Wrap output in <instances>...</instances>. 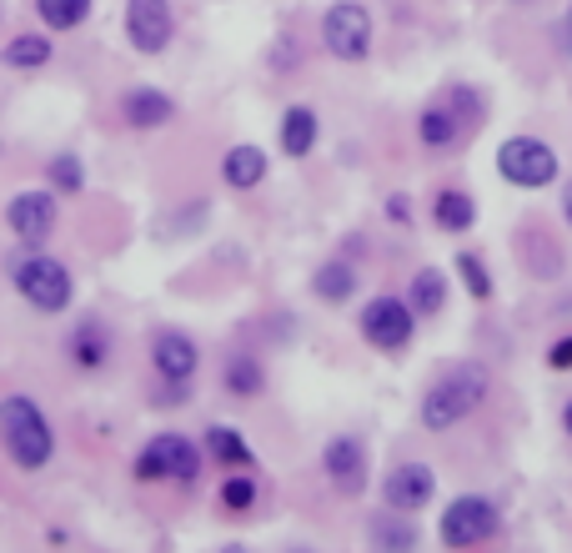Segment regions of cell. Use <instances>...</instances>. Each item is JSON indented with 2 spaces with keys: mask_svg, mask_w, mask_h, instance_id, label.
<instances>
[{
  "mask_svg": "<svg viewBox=\"0 0 572 553\" xmlns=\"http://www.w3.org/2000/svg\"><path fill=\"white\" fill-rule=\"evenodd\" d=\"M71 357H76V368L96 372L105 362V332L96 328V322H80V328L71 332Z\"/></svg>",
  "mask_w": 572,
  "mask_h": 553,
  "instance_id": "603a6c76",
  "label": "cell"
},
{
  "mask_svg": "<svg viewBox=\"0 0 572 553\" xmlns=\"http://www.w3.org/2000/svg\"><path fill=\"white\" fill-rule=\"evenodd\" d=\"M497 172H502V182L537 192V186L558 182V151L537 136H512V142L497 146Z\"/></svg>",
  "mask_w": 572,
  "mask_h": 553,
  "instance_id": "277c9868",
  "label": "cell"
},
{
  "mask_svg": "<svg viewBox=\"0 0 572 553\" xmlns=\"http://www.w3.org/2000/svg\"><path fill=\"white\" fill-rule=\"evenodd\" d=\"M322 468H326V483L337 488L341 499H357L366 488V443L351 433L332 438L322 448Z\"/></svg>",
  "mask_w": 572,
  "mask_h": 553,
  "instance_id": "30bf717a",
  "label": "cell"
},
{
  "mask_svg": "<svg viewBox=\"0 0 572 553\" xmlns=\"http://www.w3.org/2000/svg\"><path fill=\"white\" fill-rule=\"evenodd\" d=\"M382 499H387L391 514H416V508H427L432 499H437V478H432L427 463H397L387 474V483H382Z\"/></svg>",
  "mask_w": 572,
  "mask_h": 553,
  "instance_id": "9c48e42d",
  "label": "cell"
},
{
  "mask_svg": "<svg viewBox=\"0 0 572 553\" xmlns=\"http://www.w3.org/2000/svg\"><path fill=\"white\" fill-rule=\"evenodd\" d=\"M457 276L468 282V297H477V303H487V297H493V272L482 267L477 251H457Z\"/></svg>",
  "mask_w": 572,
  "mask_h": 553,
  "instance_id": "4316f807",
  "label": "cell"
},
{
  "mask_svg": "<svg viewBox=\"0 0 572 553\" xmlns=\"http://www.w3.org/2000/svg\"><path fill=\"white\" fill-rule=\"evenodd\" d=\"M0 61H5L11 71H40L46 61H51V40L46 36H15V40H5Z\"/></svg>",
  "mask_w": 572,
  "mask_h": 553,
  "instance_id": "7402d4cb",
  "label": "cell"
},
{
  "mask_svg": "<svg viewBox=\"0 0 572 553\" xmlns=\"http://www.w3.org/2000/svg\"><path fill=\"white\" fill-rule=\"evenodd\" d=\"M222 553H247V549H241V543H226V549Z\"/></svg>",
  "mask_w": 572,
  "mask_h": 553,
  "instance_id": "e575fe53",
  "label": "cell"
},
{
  "mask_svg": "<svg viewBox=\"0 0 572 553\" xmlns=\"http://www.w3.org/2000/svg\"><path fill=\"white\" fill-rule=\"evenodd\" d=\"M201 448H196L191 438H182V433H161V438H151L141 448V458H136V478H176V483H196L201 478Z\"/></svg>",
  "mask_w": 572,
  "mask_h": 553,
  "instance_id": "5b68a950",
  "label": "cell"
},
{
  "mask_svg": "<svg viewBox=\"0 0 572 553\" xmlns=\"http://www.w3.org/2000/svg\"><path fill=\"white\" fill-rule=\"evenodd\" d=\"M5 272H11L15 292L26 297L36 312L55 317L71 307V297H76V282H71V272H65L61 262H55L51 251H40V247H15L11 257H5Z\"/></svg>",
  "mask_w": 572,
  "mask_h": 553,
  "instance_id": "3957f363",
  "label": "cell"
},
{
  "mask_svg": "<svg viewBox=\"0 0 572 553\" xmlns=\"http://www.w3.org/2000/svg\"><path fill=\"white\" fill-rule=\"evenodd\" d=\"M46 176H51L55 192H80L86 186V167H80L76 151H61V157L46 161Z\"/></svg>",
  "mask_w": 572,
  "mask_h": 553,
  "instance_id": "83f0119b",
  "label": "cell"
},
{
  "mask_svg": "<svg viewBox=\"0 0 572 553\" xmlns=\"http://www.w3.org/2000/svg\"><path fill=\"white\" fill-rule=\"evenodd\" d=\"M562 217H568V226H572V182H568V192H562Z\"/></svg>",
  "mask_w": 572,
  "mask_h": 553,
  "instance_id": "d6a6232c",
  "label": "cell"
},
{
  "mask_svg": "<svg viewBox=\"0 0 572 553\" xmlns=\"http://www.w3.org/2000/svg\"><path fill=\"white\" fill-rule=\"evenodd\" d=\"M266 388V372H261L257 357H232L226 362V393L232 397H257Z\"/></svg>",
  "mask_w": 572,
  "mask_h": 553,
  "instance_id": "cb8c5ba5",
  "label": "cell"
},
{
  "mask_svg": "<svg viewBox=\"0 0 572 553\" xmlns=\"http://www.w3.org/2000/svg\"><path fill=\"white\" fill-rule=\"evenodd\" d=\"M457 132H462V116H457L452 106H427L422 111V121H416V136H422V146L427 151H447V146L457 142Z\"/></svg>",
  "mask_w": 572,
  "mask_h": 553,
  "instance_id": "ffe728a7",
  "label": "cell"
},
{
  "mask_svg": "<svg viewBox=\"0 0 572 553\" xmlns=\"http://www.w3.org/2000/svg\"><path fill=\"white\" fill-rule=\"evenodd\" d=\"M251 503H257V483H251V478H232V483H222V508L226 514H247Z\"/></svg>",
  "mask_w": 572,
  "mask_h": 553,
  "instance_id": "f1b7e54d",
  "label": "cell"
},
{
  "mask_svg": "<svg viewBox=\"0 0 572 553\" xmlns=\"http://www.w3.org/2000/svg\"><path fill=\"white\" fill-rule=\"evenodd\" d=\"M171 5L166 0H126V40L136 46L141 56H157L171 46Z\"/></svg>",
  "mask_w": 572,
  "mask_h": 553,
  "instance_id": "8fae6325",
  "label": "cell"
},
{
  "mask_svg": "<svg viewBox=\"0 0 572 553\" xmlns=\"http://www.w3.org/2000/svg\"><path fill=\"white\" fill-rule=\"evenodd\" d=\"M487 393H493L487 368H482V362H457L452 372H443V378L422 393V413H416V418H422L427 433H447L457 422H468L472 413L487 403Z\"/></svg>",
  "mask_w": 572,
  "mask_h": 553,
  "instance_id": "6da1fadb",
  "label": "cell"
},
{
  "mask_svg": "<svg viewBox=\"0 0 572 553\" xmlns=\"http://www.w3.org/2000/svg\"><path fill=\"white\" fill-rule=\"evenodd\" d=\"M36 11L51 30H76L91 15V0H36Z\"/></svg>",
  "mask_w": 572,
  "mask_h": 553,
  "instance_id": "d4e9b609",
  "label": "cell"
},
{
  "mask_svg": "<svg viewBox=\"0 0 572 553\" xmlns=\"http://www.w3.org/2000/svg\"><path fill=\"white\" fill-rule=\"evenodd\" d=\"M121 116H126V126H136V132H157V126H166V121L176 116V106H171V96L157 91V86H136V91L121 96Z\"/></svg>",
  "mask_w": 572,
  "mask_h": 553,
  "instance_id": "5bb4252c",
  "label": "cell"
},
{
  "mask_svg": "<svg viewBox=\"0 0 572 553\" xmlns=\"http://www.w3.org/2000/svg\"><path fill=\"white\" fill-rule=\"evenodd\" d=\"M547 368H572V337H558V343L547 347Z\"/></svg>",
  "mask_w": 572,
  "mask_h": 553,
  "instance_id": "f546056e",
  "label": "cell"
},
{
  "mask_svg": "<svg viewBox=\"0 0 572 553\" xmlns=\"http://www.w3.org/2000/svg\"><path fill=\"white\" fill-rule=\"evenodd\" d=\"M151 368H157V378L166 382H191L196 368H201V353H196V343L186 337V332L166 328L151 337Z\"/></svg>",
  "mask_w": 572,
  "mask_h": 553,
  "instance_id": "4fadbf2b",
  "label": "cell"
},
{
  "mask_svg": "<svg viewBox=\"0 0 572 553\" xmlns=\"http://www.w3.org/2000/svg\"><path fill=\"white\" fill-rule=\"evenodd\" d=\"M222 176H226V186H236V192H251V186H261V182H266V151H261V146H251V142L232 146V151L222 157Z\"/></svg>",
  "mask_w": 572,
  "mask_h": 553,
  "instance_id": "9a60e30c",
  "label": "cell"
},
{
  "mask_svg": "<svg viewBox=\"0 0 572 553\" xmlns=\"http://www.w3.org/2000/svg\"><path fill=\"white\" fill-rule=\"evenodd\" d=\"M201 453H207L211 463H222V468H251V463H257L251 443L236 433V428H207V443H201Z\"/></svg>",
  "mask_w": 572,
  "mask_h": 553,
  "instance_id": "ac0fdd59",
  "label": "cell"
},
{
  "mask_svg": "<svg viewBox=\"0 0 572 553\" xmlns=\"http://www.w3.org/2000/svg\"><path fill=\"white\" fill-rule=\"evenodd\" d=\"M0 443H5V453H11L21 474H40L55 458V428L36 397L11 393L0 403Z\"/></svg>",
  "mask_w": 572,
  "mask_h": 553,
  "instance_id": "7a4b0ae2",
  "label": "cell"
},
{
  "mask_svg": "<svg viewBox=\"0 0 572 553\" xmlns=\"http://www.w3.org/2000/svg\"><path fill=\"white\" fill-rule=\"evenodd\" d=\"M407 307H412L416 317H437L447 307V272H437V267H422V272L412 276V287H407Z\"/></svg>",
  "mask_w": 572,
  "mask_h": 553,
  "instance_id": "d6986e66",
  "label": "cell"
},
{
  "mask_svg": "<svg viewBox=\"0 0 572 553\" xmlns=\"http://www.w3.org/2000/svg\"><path fill=\"white\" fill-rule=\"evenodd\" d=\"M437 533H443L447 549H477L497 533V503L482 499V493H462V499L447 503Z\"/></svg>",
  "mask_w": 572,
  "mask_h": 553,
  "instance_id": "8992f818",
  "label": "cell"
},
{
  "mask_svg": "<svg viewBox=\"0 0 572 553\" xmlns=\"http://www.w3.org/2000/svg\"><path fill=\"white\" fill-rule=\"evenodd\" d=\"M387 217H391V222H412V201H407L402 192H397V197H387Z\"/></svg>",
  "mask_w": 572,
  "mask_h": 553,
  "instance_id": "4dcf8cb0",
  "label": "cell"
},
{
  "mask_svg": "<svg viewBox=\"0 0 572 553\" xmlns=\"http://www.w3.org/2000/svg\"><path fill=\"white\" fill-rule=\"evenodd\" d=\"M362 337L377 347V353H402L416 337V312L402 297H372L362 312Z\"/></svg>",
  "mask_w": 572,
  "mask_h": 553,
  "instance_id": "ba28073f",
  "label": "cell"
},
{
  "mask_svg": "<svg viewBox=\"0 0 572 553\" xmlns=\"http://www.w3.org/2000/svg\"><path fill=\"white\" fill-rule=\"evenodd\" d=\"M316 136H322V126H316L312 106H286V116H282V151L286 157H307V151L316 146Z\"/></svg>",
  "mask_w": 572,
  "mask_h": 553,
  "instance_id": "e0dca14e",
  "label": "cell"
},
{
  "mask_svg": "<svg viewBox=\"0 0 572 553\" xmlns=\"http://www.w3.org/2000/svg\"><path fill=\"white\" fill-rule=\"evenodd\" d=\"M286 553H312V549H286Z\"/></svg>",
  "mask_w": 572,
  "mask_h": 553,
  "instance_id": "d590c367",
  "label": "cell"
},
{
  "mask_svg": "<svg viewBox=\"0 0 572 553\" xmlns=\"http://www.w3.org/2000/svg\"><path fill=\"white\" fill-rule=\"evenodd\" d=\"M312 292L322 297V303L341 307L347 297H357V267H351L347 257H326V262L312 272Z\"/></svg>",
  "mask_w": 572,
  "mask_h": 553,
  "instance_id": "2e32d148",
  "label": "cell"
},
{
  "mask_svg": "<svg viewBox=\"0 0 572 553\" xmlns=\"http://www.w3.org/2000/svg\"><path fill=\"white\" fill-rule=\"evenodd\" d=\"M562 428H568V438H572V397H568V408H562Z\"/></svg>",
  "mask_w": 572,
  "mask_h": 553,
  "instance_id": "836d02e7",
  "label": "cell"
},
{
  "mask_svg": "<svg viewBox=\"0 0 572 553\" xmlns=\"http://www.w3.org/2000/svg\"><path fill=\"white\" fill-rule=\"evenodd\" d=\"M372 533H377V549L382 553H412V543H416V533L407 524H397V514H382V518H372Z\"/></svg>",
  "mask_w": 572,
  "mask_h": 553,
  "instance_id": "484cf974",
  "label": "cell"
},
{
  "mask_svg": "<svg viewBox=\"0 0 572 553\" xmlns=\"http://www.w3.org/2000/svg\"><path fill=\"white\" fill-rule=\"evenodd\" d=\"M432 217H437L443 232H472V222H477V201H472L468 192L447 186V192H437V201H432Z\"/></svg>",
  "mask_w": 572,
  "mask_h": 553,
  "instance_id": "44dd1931",
  "label": "cell"
},
{
  "mask_svg": "<svg viewBox=\"0 0 572 553\" xmlns=\"http://www.w3.org/2000/svg\"><path fill=\"white\" fill-rule=\"evenodd\" d=\"M5 226H11L21 242L40 247V242L55 232V197L51 192H21V197L5 201Z\"/></svg>",
  "mask_w": 572,
  "mask_h": 553,
  "instance_id": "7c38bea8",
  "label": "cell"
},
{
  "mask_svg": "<svg viewBox=\"0 0 572 553\" xmlns=\"http://www.w3.org/2000/svg\"><path fill=\"white\" fill-rule=\"evenodd\" d=\"M322 40L337 61H366V51H372V15H366V5H357V0L326 5Z\"/></svg>",
  "mask_w": 572,
  "mask_h": 553,
  "instance_id": "52a82bcc",
  "label": "cell"
},
{
  "mask_svg": "<svg viewBox=\"0 0 572 553\" xmlns=\"http://www.w3.org/2000/svg\"><path fill=\"white\" fill-rule=\"evenodd\" d=\"M558 46H562V56L572 61V5H568V15H562V30H558Z\"/></svg>",
  "mask_w": 572,
  "mask_h": 553,
  "instance_id": "1f68e13d",
  "label": "cell"
}]
</instances>
